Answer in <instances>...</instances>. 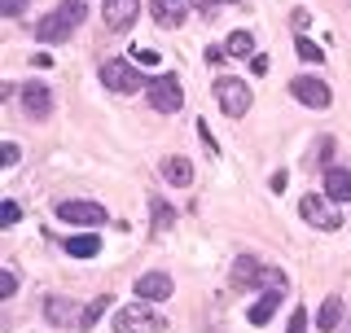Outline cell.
I'll list each match as a JSON object with an SVG mask.
<instances>
[{
    "label": "cell",
    "mask_w": 351,
    "mask_h": 333,
    "mask_svg": "<svg viewBox=\"0 0 351 333\" xmlns=\"http://www.w3.org/2000/svg\"><path fill=\"white\" fill-rule=\"evenodd\" d=\"M145 97H149V110H158V114H176L184 106V88L176 75H149Z\"/></svg>",
    "instance_id": "5"
},
{
    "label": "cell",
    "mask_w": 351,
    "mask_h": 333,
    "mask_svg": "<svg viewBox=\"0 0 351 333\" xmlns=\"http://www.w3.org/2000/svg\"><path fill=\"white\" fill-rule=\"evenodd\" d=\"M277 307H281V290H272V285H268V290L255 298V307H250V316H246V320H250L255 329H263L272 316H277Z\"/></svg>",
    "instance_id": "15"
},
{
    "label": "cell",
    "mask_w": 351,
    "mask_h": 333,
    "mask_svg": "<svg viewBox=\"0 0 351 333\" xmlns=\"http://www.w3.org/2000/svg\"><path fill=\"white\" fill-rule=\"evenodd\" d=\"M106 307H110V294H101V298H93V303L84 307V320H80V329H75V333H88V329L97 325V320L106 316Z\"/></svg>",
    "instance_id": "21"
},
{
    "label": "cell",
    "mask_w": 351,
    "mask_h": 333,
    "mask_svg": "<svg viewBox=\"0 0 351 333\" xmlns=\"http://www.w3.org/2000/svg\"><path fill=\"white\" fill-rule=\"evenodd\" d=\"M18 97H22V110H27L31 119H49V114H53V92H49L44 84H36V79L22 84Z\"/></svg>",
    "instance_id": "11"
},
{
    "label": "cell",
    "mask_w": 351,
    "mask_h": 333,
    "mask_svg": "<svg viewBox=\"0 0 351 333\" xmlns=\"http://www.w3.org/2000/svg\"><path fill=\"white\" fill-rule=\"evenodd\" d=\"M171 294H176V285H171L167 272H145L136 281V298H145V303H162V298H171Z\"/></svg>",
    "instance_id": "12"
},
{
    "label": "cell",
    "mask_w": 351,
    "mask_h": 333,
    "mask_svg": "<svg viewBox=\"0 0 351 333\" xmlns=\"http://www.w3.org/2000/svg\"><path fill=\"white\" fill-rule=\"evenodd\" d=\"M268 184H272V193H281V188H285V184H290V175H285V171H277V175H272V180H268Z\"/></svg>",
    "instance_id": "33"
},
{
    "label": "cell",
    "mask_w": 351,
    "mask_h": 333,
    "mask_svg": "<svg viewBox=\"0 0 351 333\" xmlns=\"http://www.w3.org/2000/svg\"><path fill=\"white\" fill-rule=\"evenodd\" d=\"M299 215H303L312 228H321V232H334V228H343L338 202H329L325 193H303V202H299Z\"/></svg>",
    "instance_id": "6"
},
{
    "label": "cell",
    "mask_w": 351,
    "mask_h": 333,
    "mask_svg": "<svg viewBox=\"0 0 351 333\" xmlns=\"http://www.w3.org/2000/svg\"><path fill=\"white\" fill-rule=\"evenodd\" d=\"M215 101H219V110H224L228 119H241L250 106H255V97H250L246 79H237V75H219V79H215Z\"/></svg>",
    "instance_id": "3"
},
{
    "label": "cell",
    "mask_w": 351,
    "mask_h": 333,
    "mask_svg": "<svg viewBox=\"0 0 351 333\" xmlns=\"http://www.w3.org/2000/svg\"><path fill=\"white\" fill-rule=\"evenodd\" d=\"M294 53H299V62H307V66H321V62H325V53L316 49V44L307 40V36H299V40H294Z\"/></svg>",
    "instance_id": "23"
},
{
    "label": "cell",
    "mask_w": 351,
    "mask_h": 333,
    "mask_svg": "<svg viewBox=\"0 0 351 333\" xmlns=\"http://www.w3.org/2000/svg\"><path fill=\"white\" fill-rule=\"evenodd\" d=\"M114 333H167V316L154 312L145 298H136L114 312Z\"/></svg>",
    "instance_id": "2"
},
{
    "label": "cell",
    "mask_w": 351,
    "mask_h": 333,
    "mask_svg": "<svg viewBox=\"0 0 351 333\" xmlns=\"http://www.w3.org/2000/svg\"><path fill=\"white\" fill-rule=\"evenodd\" d=\"M18 158H22V153H18L14 140H9V145H5V166H18Z\"/></svg>",
    "instance_id": "32"
},
{
    "label": "cell",
    "mask_w": 351,
    "mask_h": 333,
    "mask_svg": "<svg viewBox=\"0 0 351 333\" xmlns=\"http://www.w3.org/2000/svg\"><path fill=\"white\" fill-rule=\"evenodd\" d=\"M224 49H228V58H255V36L250 31H233Z\"/></svg>",
    "instance_id": "20"
},
{
    "label": "cell",
    "mask_w": 351,
    "mask_h": 333,
    "mask_svg": "<svg viewBox=\"0 0 351 333\" xmlns=\"http://www.w3.org/2000/svg\"><path fill=\"white\" fill-rule=\"evenodd\" d=\"M250 71H255V75H268V58H263V53H255V58H250Z\"/></svg>",
    "instance_id": "31"
},
{
    "label": "cell",
    "mask_w": 351,
    "mask_h": 333,
    "mask_svg": "<svg viewBox=\"0 0 351 333\" xmlns=\"http://www.w3.org/2000/svg\"><path fill=\"white\" fill-rule=\"evenodd\" d=\"M149 14H154L158 27H180V22H184V5H180V0H154Z\"/></svg>",
    "instance_id": "17"
},
{
    "label": "cell",
    "mask_w": 351,
    "mask_h": 333,
    "mask_svg": "<svg viewBox=\"0 0 351 333\" xmlns=\"http://www.w3.org/2000/svg\"><path fill=\"white\" fill-rule=\"evenodd\" d=\"M58 219H62V224H71V228H101L106 224V206L75 197V202H58Z\"/></svg>",
    "instance_id": "7"
},
{
    "label": "cell",
    "mask_w": 351,
    "mask_h": 333,
    "mask_svg": "<svg viewBox=\"0 0 351 333\" xmlns=\"http://www.w3.org/2000/svg\"><path fill=\"white\" fill-rule=\"evenodd\" d=\"M18 219H22V206H18V202H0V224H5V228H14Z\"/></svg>",
    "instance_id": "24"
},
{
    "label": "cell",
    "mask_w": 351,
    "mask_h": 333,
    "mask_svg": "<svg viewBox=\"0 0 351 333\" xmlns=\"http://www.w3.org/2000/svg\"><path fill=\"white\" fill-rule=\"evenodd\" d=\"M88 18V5L84 0H62L58 9H53L49 18H40L36 22V40H44V44H58V40H66L75 27Z\"/></svg>",
    "instance_id": "1"
},
{
    "label": "cell",
    "mask_w": 351,
    "mask_h": 333,
    "mask_svg": "<svg viewBox=\"0 0 351 333\" xmlns=\"http://www.w3.org/2000/svg\"><path fill=\"white\" fill-rule=\"evenodd\" d=\"M312 158H321V162L334 158V136H321V140H316V153H312Z\"/></svg>",
    "instance_id": "26"
},
{
    "label": "cell",
    "mask_w": 351,
    "mask_h": 333,
    "mask_svg": "<svg viewBox=\"0 0 351 333\" xmlns=\"http://www.w3.org/2000/svg\"><path fill=\"white\" fill-rule=\"evenodd\" d=\"M338 320H343V298L329 294L325 303H321V312H316V329H321V333H334Z\"/></svg>",
    "instance_id": "18"
},
{
    "label": "cell",
    "mask_w": 351,
    "mask_h": 333,
    "mask_svg": "<svg viewBox=\"0 0 351 333\" xmlns=\"http://www.w3.org/2000/svg\"><path fill=\"white\" fill-rule=\"evenodd\" d=\"M22 9H27V0H0V14L5 18H22Z\"/></svg>",
    "instance_id": "27"
},
{
    "label": "cell",
    "mask_w": 351,
    "mask_h": 333,
    "mask_svg": "<svg viewBox=\"0 0 351 333\" xmlns=\"http://www.w3.org/2000/svg\"><path fill=\"white\" fill-rule=\"evenodd\" d=\"M162 180L176 184V188H189V184H193V162L184 158V153H171V158H162Z\"/></svg>",
    "instance_id": "14"
},
{
    "label": "cell",
    "mask_w": 351,
    "mask_h": 333,
    "mask_svg": "<svg viewBox=\"0 0 351 333\" xmlns=\"http://www.w3.org/2000/svg\"><path fill=\"white\" fill-rule=\"evenodd\" d=\"M228 5H237V0H202V14H206V18H215L219 9H228Z\"/></svg>",
    "instance_id": "30"
},
{
    "label": "cell",
    "mask_w": 351,
    "mask_h": 333,
    "mask_svg": "<svg viewBox=\"0 0 351 333\" xmlns=\"http://www.w3.org/2000/svg\"><path fill=\"white\" fill-rule=\"evenodd\" d=\"M14 290H18L14 272H0V298H14Z\"/></svg>",
    "instance_id": "29"
},
{
    "label": "cell",
    "mask_w": 351,
    "mask_h": 333,
    "mask_svg": "<svg viewBox=\"0 0 351 333\" xmlns=\"http://www.w3.org/2000/svg\"><path fill=\"white\" fill-rule=\"evenodd\" d=\"M343 333H351V325H347V329H343Z\"/></svg>",
    "instance_id": "34"
},
{
    "label": "cell",
    "mask_w": 351,
    "mask_h": 333,
    "mask_svg": "<svg viewBox=\"0 0 351 333\" xmlns=\"http://www.w3.org/2000/svg\"><path fill=\"white\" fill-rule=\"evenodd\" d=\"M325 197L338 202V206L351 202V171H347V166H329V171H325Z\"/></svg>",
    "instance_id": "13"
},
{
    "label": "cell",
    "mask_w": 351,
    "mask_h": 333,
    "mask_svg": "<svg viewBox=\"0 0 351 333\" xmlns=\"http://www.w3.org/2000/svg\"><path fill=\"white\" fill-rule=\"evenodd\" d=\"M136 14H141V0H106L101 5L106 31H128L132 22H136Z\"/></svg>",
    "instance_id": "10"
},
{
    "label": "cell",
    "mask_w": 351,
    "mask_h": 333,
    "mask_svg": "<svg viewBox=\"0 0 351 333\" xmlns=\"http://www.w3.org/2000/svg\"><path fill=\"white\" fill-rule=\"evenodd\" d=\"M44 320H49L53 329H80V320H84V307L75 303V298H66V294H49L44 298Z\"/></svg>",
    "instance_id": "8"
},
{
    "label": "cell",
    "mask_w": 351,
    "mask_h": 333,
    "mask_svg": "<svg viewBox=\"0 0 351 333\" xmlns=\"http://www.w3.org/2000/svg\"><path fill=\"white\" fill-rule=\"evenodd\" d=\"M285 333H307V307H294V312H290V325H285Z\"/></svg>",
    "instance_id": "25"
},
{
    "label": "cell",
    "mask_w": 351,
    "mask_h": 333,
    "mask_svg": "<svg viewBox=\"0 0 351 333\" xmlns=\"http://www.w3.org/2000/svg\"><path fill=\"white\" fill-rule=\"evenodd\" d=\"M132 62H141V66H154V62H158V53H154V49H141V44H136V49H132Z\"/></svg>",
    "instance_id": "28"
},
{
    "label": "cell",
    "mask_w": 351,
    "mask_h": 333,
    "mask_svg": "<svg viewBox=\"0 0 351 333\" xmlns=\"http://www.w3.org/2000/svg\"><path fill=\"white\" fill-rule=\"evenodd\" d=\"M290 92H294V101H303L307 110H325L334 101V97H329V84L316 79V75H299V79L290 84Z\"/></svg>",
    "instance_id": "9"
},
{
    "label": "cell",
    "mask_w": 351,
    "mask_h": 333,
    "mask_svg": "<svg viewBox=\"0 0 351 333\" xmlns=\"http://www.w3.org/2000/svg\"><path fill=\"white\" fill-rule=\"evenodd\" d=\"M149 210H154V232H167V228H171V219H176V210L162 202V197H154Z\"/></svg>",
    "instance_id": "22"
},
{
    "label": "cell",
    "mask_w": 351,
    "mask_h": 333,
    "mask_svg": "<svg viewBox=\"0 0 351 333\" xmlns=\"http://www.w3.org/2000/svg\"><path fill=\"white\" fill-rule=\"evenodd\" d=\"M255 281H263L259 259H255V254H241V259L233 263V285H237V290H250Z\"/></svg>",
    "instance_id": "16"
},
{
    "label": "cell",
    "mask_w": 351,
    "mask_h": 333,
    "mask_svg": "<svg viewBox=\"0 0 351 333\" xmlns=\"http://www.w3.org/2000/svg\"><path fill=\"white\" fill-rule=\"evenodd\" d=\"M101 84L110 88V92H141L149 79L136 71V62H123V58H110V62H101Z\"/></svg>",
    "instance_id": "4"
},
{
    "label": "cell",
    "mask_w": 351,
    "mask_h": 333,
    "mask_svg": "<svg viewBox=\"0 0 351 333\" xmlns=\"http://www.w3.org/2000/svg\"><path fill=\"white\" fill-rule=\"evenodd\" d=\"M97 250H101V241H97L93 232H84V237H71V241H66V254H71V259H93Z\"/></svg>",
    "instance_id": "19"
}]
</instances>
